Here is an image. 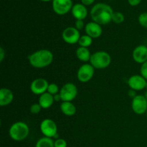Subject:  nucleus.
Here are the masks:
<instances>
[{"label":"nucleus","mask_w":147,"mask_h":147,"mask_svg":"<svg viewBox=\"0 0 147 147\" xmlns=\"http://www.w3.org/2000/svg\"><path fill=\"white\" fill-rule=\"evenodd\" d=\"M85 32L87 35L90 36L93 39L98 38L103 33V29L100 24L93 21L86 24L85 27Z\"/></svg>","instance_id":"nucleus-13"},{"label":"nucleus","mask_w":147,"mask_h":147,"mask_svg":"<svg viewBox=\"0 0 147 147\" xmlns=\"http://www.w3.org/2000/svg\"><path fill=\"white\" fill-rule=\"evenodd\" d=\"M92 43H93V38L90 37V36L87 35V34L82 35L78 41V44L80 47H87V48L91 45Z\"/></svg>","instance_id":"nucleus-21"},{"label":"nucleus","mask_w":147,"mask_h":147,"mask_svg":"<svg viewBox=\"0 0 147 147\" xmlns=\"http://www.w3.org/2000/svg\"><path fill=\"white\" fill-rule=\"evenodd\" d=\"M140 73L141 76H143L147 80V61L145 62L143 64H142L140 68Z\"/></svg>","instance_id":"nucleus-27"},{"label":"nucleus","mask_w":147,"mask_h":147,"mask_svg":"<svg viewBox=\"0 0 147 147\" xmlns=\"http://www.w3.org/2000/svg\"><path fill=\"white\" fill-rule=\"evenodd\" d=\"M60 110L63 114L67 116H73L76 113V106L71 102H62L60 104Z\"/></svg>","instance_id":"nucleus-18"},{"label":"nucleus","mask_w":147,"mask_h":147,"mask_svg":"<svg viewBox=\"0 0 147 147\" xmlns=\"http://www.w3.org/2000/svg\"><path fill=\"white\" fill-rule=\"evenodd\" d=\"M40 131L45 137L54 138L57 134V126L55 122L50 119H44L40 123Z\"/></svg>","instance_id":"nucleus-6"},{"label":"nucleus","mask_w":147,"mask_h":147,"mask_svg":"<svg viewBox=\"0 0 147 147\" xmlns=\"http://www.w3.org/2000/svg\"><path fill=\"white\" fill-rule=\"evenodd\" d=\"M5 57V51L3 47H0V62H2Z\"/></svg>","instance_id":"nucleus-30"},{"label":"nucleus","mask_w":147,"mask_h":147,"mask_svg":"<svg viewBox=\"0 0 147 147\" xmlns=\"http://www.w3.org/2000/svg\"><path fill=\"white\" fill-rule=\"evenodd\" d=\"M76 56L78 59L82 62H90L91 54L90 50L87 47H79L76 50Z\"/></svg>","instance_id":"nucleus-19"},{"label":"nucleus","mask_w":147,"mask_h":147,"mask_svg":"<svg viewBox=\"0 0 147 147\" xmlns=\"http://www.w3.org/2000/svg\"><path fill=\"white\" fill-rule=\"evenodd\" d=\"M144 96H145V98H146V100H147V90L146 92H145V94H144Z\"/></svg>","instance_id":"nucleus-34"},{"label":"nucleus","mask_w":147,"mask_h":147,"mask_svg":"<svg viewBox=\"0 0 147 147\" xmlns=\"http://www.w3.org/2000/svg\"><path fill=\"white\" fill-rule=\"evenodd\" d=\"M73 8L72 0H53V9L56 14L64 15Z\"/></svg>","instance_id":"nucleus-10"},{"label":"nucleus","mask_w":147,"mask_h":147,"mask_svg":"<svg viewBox=\"0 0 147 147\" xmlns=\"http://www.w3.org/2000/svg\"><path fill=\"white\" fill-rule=\"evenodd\" d=\"M49 83L45 79L41 78H36L32 82L30 85V90L32 93L35 95H42L43 93H46L47 91Z\"/></svg>","instance_id":"nucleus-11"},{"label":"nucleus","mask_w":147,"mask_h":147,"mask_svg":"<svg viewBox=\"0 0 147 147\" xmlns=\"http://www.w3.org/2000/svg\"><path fill=\"white\" fill-rule=\"evenodd\" d=\"M95 68L91 64L86 63L82 65L77 72L78 80L81 83H87L93 78Z\"/></svg>","instance_id":"nucleus-7"},{"label":"nucleus","mask_w":147,"mask_h":147,"mask_svg":"<svg viewBox=\"0 0 147 147\" xmlns=\"http://www.w3.org/2000/svg\"><path fill=\"white\" fill-rule=\"evenodd\" d=\"M40 1H52V0H40Z\"/></svg>","instance_id":"nucleus-35"},{"label":"nucleus","mask_w":147,"mask_h":147,"mask_svg":"<svg viewBox=\"0 0 147 147\" xmlns=\"http://www.w3.org/2000/svg\"><path fill=\"white\" fill-rule=\"evenodd\" d=\"M53 58V53L46 49L37 50L28 56L30 64L34 68H44L47 67L52 64Z\"/></svg>","instance_id":"nucleus-2"},{"label":"nucleus","mask_w":147,"mask_h":147,"mask_svg":"<svg viewBox=\"0 0 147 147\" xmlns=\"http://www.w3.org/2000/svg\"><path fill=\"white\" fill-rule=\"evenodd\" d=\"M114 11L111 7L104 3H98L92 7L90 10V17L93 22L104 25L112 21V15Z\"/></svg>","instance_id":"nucleus-1"},{"label":"nucleus","mask_w":147,"mask_h":147,"mask_svg":"<svg viewBox=\"0 0 147 147\" xmlns=\"http://www.w3.org/2000/svg\"><path fill=\"white\" fill-rule=\"evenodd\" d=\"M54 101V96L50 93L46 92V93L40 95L38 103L41 106L42 109H47L53 106Z\"/></svg>","instance_id":"nucleus-17"},{"label":"nucleus","mask_w":147,"mask_h":147,"mask_svg":"<svg viewBox=\"0 0 147 147\" xmlns=\"http://www.w3.org/2000/svg\"><path fill=\"white\" fill-rule=\"evenodd\" d=\"M55 142L52 138L42 137L40 138L36 143L35 147H55Z\"/></svg>","instance_id":"nucleus-20"},{"label":"nucleus","mask_w":147,"mask_h":147,"mask_svg":"<svg viewBox=\"0 0 147 147\" xmlns=\"http://www.w3.org/2000/svg\"><path fill=\"white\" fill-rule=\"evenodd\" d=\"M132 57L136 63L143 64L147 61V47L144 45H140L135 47L132 53Z\"/></svg>","instance_id":"nucleus-14"},{"label":"nucleus","mask_w":147,"mask_h":147,"mask_svg":"<svg viewBox=\"0 0 147 147\" xmlns=\"http://www.w3.org/2000/svg\"><path fill=\"white\" fill-rule=\"evenodd\" d=\"M139 24L144 28H147V12H143L139 16L138 18Z\"/></svg>","instance_id":"nucleus-24"},{"label":"nucleus","mask_w":147,"mask_h":147,"mask_svg":"<svg viewBox=\"0 0 147 147\" xmlns=\"http://www.w3.org/2000/svg\"><path fill=\"white\" fill-rule=\"evenodd\" d=\"M80 37V32L75 27H66L62 33L63 40L67 44L73 45L78 43Z\"/></svg>","instance_id":"nucleus-8"},{"label":"nucleus","mask_w":147,"mask_h":147,"mask_svg":"<svg viewBox=\"0 0 147 147\" xmlns=\"http://www.w3.org/2000/svg\"><path fill=\"white\" fill-rule=\"evenodd\" d=\"M72 14L76 20H83L88 15V9L83 4H76L71 9Z\"/></svg>","instance_id":"nucleus-15"},{"label":"nucleus","mask_w":147,"mask_h":147,"mask_svg":"<svg viewBox=\"0 0 147 147\" xmlns=\"http://www.w3.org/2000/svg\"><path fill=\"white\" fill-rule=\"evenodd\" d=\"M146 82L147 80L141 75H134L128 80V85L131 89L138 91L146 88Z\"/></svg>","instance_id":"nucleus-12"},{"label":"nucleus","mask_w":147,"mask_h":147,"mask_svg":"<svg viewBox=\"0 0 147 147\" xmlns=\"http://www.w3.org/2000/svg\"><path fill=\"white\" fill-rule=\"evenodd\" d=\"M47 92L53 95V96H55V95L60 93V90H59V88L57 84H55V83H50V84H49Z\"/></svg>","instance_id":"nucleus-23"},{"label":"nucleus","mask_w":147,"mask_h":147,"mask_svg":"<svg viewBox=\"0 0 147 147\" xmlns=\"http://www.w3.org/2000/svg\"><path fill=\"white\" fill-rule=\"evenodd\" d=\"M128 96L131 98L134 99L136 96H137V93H136V91L134 90H132V89H130L128 92Z\"/></svg>","instance_id":"nucleus-29"},{"label":"nucleus","mask_w":147,"mask_h":147,"mask_svg":"<svg viewBox=\"0 0 147 147\" xmlns=\"http://www.w3.org/2000/svg\"><path fill=\"white\" fill-rule=\"evenodd\" d=\"M131 108L133 111L138 115H142L146 113L147 100L143 95H137L132 99Z\"/></svg>","instance_id":"nucleus-9"},{"label":"nucleus","mask_w":147,"mask_h":147,"mask_svg":"<svg viewBox=\"0 0 147 147\" xmlns=\"http://www.w3.org/2000/svg\"><path fill=\"white\" fill-rule=\"evenodd\" d=\"M85 27H86V25H85L83 20H76V23H75V27H76L77 30H83V28H85Z\"/></svg>","instance_id":"nucleus-28"},{"label":"nucleus","mask_w":147,"mask_h":147,"mask_svg":"<svg viewBox=\"0 0 147 147\" xmlns=\"http://www.w3.org/2000/svg\"><path fill=\"white\" fill-rule=\"evenodd\" d=\"M111 63V57L107 52L100 50L91 55L90 64L95 69L102 70L109 67Z\"/></svg>","instance_id":"nucleus-4"},{"label":"nucleus","mask_w":147,"mask_h":147,"mask_svg":"<svg viewBox=\"0 0 147 147\" xmlns=\"http://www.w3.org/2000/svg\"><path fill=\"white\" fill-rule=\"evenodd\" d=\"M146 88L147 89V82H146Z\"/></svg>","instance_id":"nucleus-36"},{"label":"nucleus","mask_w":147,"mask_h":147,"mask_svg":"<svg viewBox=\"0 0 147 147\" xmlns=\"http://www.w3.org/2000/svg\"><path fill=\"white\" fill-rule=\"evenodd\" d=\"M30 129L27 124L22 121H17L13 123L9 130L10 138L16 142L24 140L28 136Z\"/></svg>","instance_id":"nucleus-3"},{"label":"nucleus","mask_w":147,"mask_h":147,"mask_svg":"<svg viewBox=\"0 0 147 147\" xmlns=\"http://www.w3.org/2000/svg\"><path fill=\"white\" fill-rule=\"evenodd\" d=\"M125 20L124 15L120 11H114L112 15V21L116 24H121Z\"/></svg>","instance_id":"nucleus-22"},{"label":"nucleus","mask_w":147,"mask_h":147,"mask_svg":"<svg viewBox=\"0 0 147 147\" xmlns=\"http://www.w3.org/2000/svg\"><path fill=\"white\" fill-rule=\"evenodd\" d=\"M142 0H128L129 4L131 6H137L138 4H140Z\"/></svg>","instance_id":"nucleus-31"},{"label":"nucleus","mask_w":147,"mask_h":147,"mask_svg":"<svg viewBox=\"0 0 147 147\" xmlns=\"http://www.w3.org/2000/svg\"><path fill=\"white\" fill-rule=\"evenodd\" d=\"M54 96V100L55 101H60V100H62L61 99V96H60V93H57V94L55 95Z\"/></svg>","instance_id":"nucleus-33"},{"label":"nucleus","mask_w":147,"mask_h":147,"mask_svg":"<svg viewBox=\"0 0 147 147\" xmlns=\"http://www.w3.org/2000/svg\"><path fill=\"white\" fill-rule=\"evenodd\" d=\"M13 99L14 94L10 89L3 88L0 90V106H8L12 102Z\"/></svg>","instance_id":"nucleus-16"},{"label":"nucleus","mask_w":147,"mask_h":147,"mask_svg":"<svg viewBox=\"0 0 147 147\" xmlns=\"http://www.w3.org/2000/svg\"><path fill=\"white\" fill-rule=\"evenodd\" d=\"M60 95L62 101L71 102L74 100L78 95V88L73 83H65L60 90Z\"/></svg>","instance_id":"nucleus-5"},{"label":"nucleus","mask_w":147,"mask_h":147,"mask_svg":"<svg viewBox=\"0 0 147 147\" xmlns=\"http://www.w3.org/2000/svg\"><path fill=\"white\" fill-rule=\"evenodd\" d=\"M55 147H67V142L63 139H57L55 141Z\"/></svg>","instance_id":"nucleus-26"},{"label":"nucleus","mask_w":147,"mask_h":147,"mask_svg":"<svg viewBox=\"0 0 147 147\" xmlns=\"http://www.w3.org/2000/svg\"><path fill=\"white\" fill-rule=\"evenodd\" d=\"M95 1V0H81V2L83 5L88 6L93 4Z\"/></svg>","instance_id":"nucleus-32"},{"label":"nucleus","mask_w":147,"mask_h":147,"mask_svg":"<svg viewBox=\"0 0 147 147\" xmlns=\"http://www.w3.org/2000/svg\"><path fill=\"white\" fill-rule=\"evenodd\" d=\"M146 117H147V111H146Z\"/></svg>","instance_id":"nucleus-37"},{"label":"nucleus","mask_w":147,"mask_h":147,"mask_svg":"<svg viewBox=\"0 0 147 147\" xmlns=\"http://www.w3.org/2000/svg\"><path fill=\"white\" fill-rule=\"evenodd\" d=\"M41 109L42 107L39 103H34L30 107V112L32 114H37V113H40Z\"/></svg>","instance_id":"nucleus-25"}]
</instances>
